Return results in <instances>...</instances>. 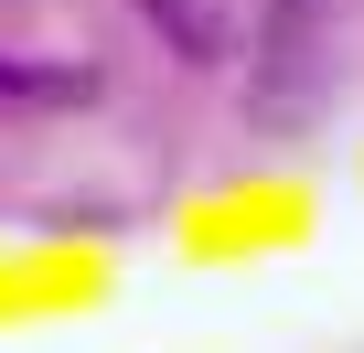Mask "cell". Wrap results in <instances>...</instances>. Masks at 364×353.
Segmentation results:
<instances>
[{"label":"cell","instance_id":"2","mask_svg":"<svg viewBox=\"0 0 364 353\" xmlns=\"http://www.w3.org/2000/svg\"><path fill=\"white\" fill-rule=\"evenodd\" d=\"M139 22L182 54V65H215L236 33H225V0H139Z\"/></svg>","mask_w":364,"mask_h":353},{"label":"cell","instance_id":"3","mask_svg":"<svg viewBox=\"0 0 364 353\" xmlns=\"http://www.w3.org/2000/svg\"><path fill=\"white\" fill-rule=\"evenodd\" d=\"M0 97H22V107H75V97H97V75H43V65H0Z\"/></svg>","mask_w":364,"mask_h":353},{"label":"cell","instance_id":"1","mask_svg":"<svg viewBox=\"0 0 364 353\" xmlns=\"http://www.w3.org/2000/svg\"><path fill=\"white\" fill-rule=\"evenodd\" d=\"M332 86V54H321V0H279L268 11V54H257V86H247V118L257 129H289L311 118Z\"/></svg>","mask_w":364,"mask_h":353}]
</instances>
